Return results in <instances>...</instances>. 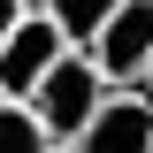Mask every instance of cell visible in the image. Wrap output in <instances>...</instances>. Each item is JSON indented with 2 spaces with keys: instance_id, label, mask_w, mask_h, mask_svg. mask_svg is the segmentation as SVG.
<instances>
[{
  "instance_id": "cell-1",
  "label": "cell",
  "mask_w": 153,
  "mask_h": 153,
  "mask_svg": "<svg viewBox=\"0 0 153 153\" xmlns=\"http://www.w3.org/2000/svg\"><path fill=\"white\" fill-rule=\"evenodd\" d=\"M107 92H115V84L100 76L92 54H61L54 69H46V84H38L23 107L46 123V138H54V146H76V138H84V123L107 107Z\"/></svg>"
},
{
  "instance_id": "cell-8",
  "label": "cell",
  "mask_w": 153,
  "mask_h": 153,
  "mask_svg": "<svg viewBox=\"0 0 153 153\" xmlns=\"http://www.w3.org/2000/svg\"><path fill=\"white\" fill-rule=\"evenodd\" d=\"M23 8H46V0H23Z\"/></svg>"
},
{
  "instance_id": "cell-6",
  "label": "cell",
  "mask_w": 153,
  "mask_h": 153,
  "mask_svg": "<svg viewBox=\"0 0 153 153\" xmlns=\"http://www.w3.org/2000/svg\"><path fill=\"white\" fill-rule=\"evenodd\" d=\"M0 153H54L46 123H38L23 100H8V107H0Z\"/></svg>"
},
{
  "instance_id": "cell-9",
  "label": "cell",
  "mask_w": 153,
  "mask_h": 153,
  "mask_svg": "<svg viewBox=\"0 0 153 153\" xmlns=\"http://www.w3.org/2000/svg\"><path fill=\"white\" fill-rule=\"evenodd\" d=\"M146 100H153V76H146Z\"/></svg>"
},
{
  "instance_id": "cell-2",
  "label": "cell",
  "mask_w": 153,
  "mask_h": 153,
  "mask_svg": "<svg viewBox=\"0 0 153 153\" xmlns=\"http://www.w3.org/2000/svg\"><path fill=\"white\" fill-rule=\"evenodd\" d=\"M92 61L115 92H146V76H153V0H123V16L100 31Z\"/></svg>"
},
{
  "instance_id": "cell-5",
  "label": "cell",
  "mask_w": 153,
  "mask_h": 153,
  "mask_svg": "<svg viewBox=\"0 0 153 153\" xmlns=\"http://www.w3.org/2000/svg\"><path fill=\"white\" fill-rule=\"evenodd\" d=\"M46 16L61 23V38H69L76 54H92V46H100V31L123 16V0H46Z\"/></svg>"
},
{
  "instance_id": "cell-4",
  "label": "cell",
  "mask_w": 153,
  "mask_h": 153,
  "mask_svg": "<svg viewBox=\"0 0 153 153\" xmlns=\"http://www.w3.org/2000/svg\"><path fill=\"white\" fill-rule=\"evenodd\" d=\"M76 153H153V100L146 92H107V107L84 123Z\"/></svg>"
},
{
  "instance_id": "cell-3",
  "label": "cell",
  "mask_w": 153,
  "mask_h": 153,
  "mask_svg": "<svg viewBox=\"0 0 153 153\" xmlns=\"http://www.w3.org/2000/svg\"><path fill=\"white\" fill-rule=\"evenodd\" d=\"M61 54H76V46L61 38V23L46 16V8H31V16L16 23V38L0 46V92H8V100H31Z\"/></svg>"
},
{
  "instance_id": "cell-7",
  "label": "cell",
  "mask_w": 153,
  "mask_h": 153,
  "mask_svg": "<svg viewBox=\"0 0 153 153\" xmlns=\"http://www.w3.org/2000/svg\"><path fill=\"white\" fill-rule=\"evenodd\" d=\"M31 16V8H23V0H0V46H8V38H16V23Z\"/></svg>"
},
{
  "instance_id": "cell-11",
  "label": "cell",
  "mask_w": 153,
  "mask_h": 153,
  "mask_svg": "<svg viewBox=\"0 0 153 153\" xmlns=\"http://www.w3.org/2000/svg\"><path fill=\"white\" fill-rule=\"evenodd\" d=\"M0 107H8V92H0Z\"/></svg>"
},
{
  "instance_id": "cell-10",
  "label": "cell",
  "mask_w": 153,
  "mask_h": 153,
  "mask_svg": "<svg viewBox=\"0 0 153 153\" xmlns=\"http://www.w3.org/2000/svg\"><path fill=\"white\" fill-rule=\"evenodd\" d=\"M54 153H76V146H54Z\"/></svg>"
}]
</instances>
